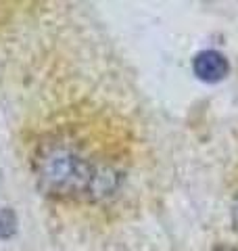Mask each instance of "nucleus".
<instances>
[{
  "label": "nucleus",
  "mask_w": 238,
  "mask_h": 251,
  "mask_svg": "<svg viewBox=\"0 0 238 251\" xmlns=\"http://www.w3.org/2000/svg\"><path fill=\"white\" fill-rule=\"evenodd\" d=\"M40 186L50 195L75 197L84 193H105L113 188V174L98 172L88 159L69 149H50L38 159Z\"/></svg>",
  "instance_id": "1"
},
{
  "label": "nucleus",
  "mask_w": 238,
  "mask_h": 251,
  "mask_svg": "<svg viewBox=\"0 0 238 251\" xmlns=\"http://www.w3.org/2000/svg\"><path fill=\"white\" fill-rule=\"evenodd\" d=\"M192 69L194 75L198 80L207 82V84H215L221 82L230 72L228 59L217 50H201L194 54L192 59Z\"/></svg>",
  "instance_id": "2"
},
{
  "label": "nucleus",
  "mask_w": 238,
  "mask_h": 251,
  "mask_svg": "<svg viewBox=\"0 0 238 251\" xmlns=\"http://www.w3.org/2000/svg\"><path fill=\"white\" fill-rule=\"evenodd\" d=\"M15 232V216L11 209H2L0 211V234L2 237H9Z\"/></svg>",
  "instance_id": "3"
},
{
  "label": "nucleus",
  "mask_w": 238,
  "mask_h": 251,
  "mask_svg": "<svg viewBox=\"0 0 238 251\" xmlns=\"http://www.w3.org/2000/svg\"><path fill=\"white\" fill-rule=\"evenodd\" d=\"M232 222H234V226H236V230H238V197H236V201H234V205H232Z\"/></svg>",
  "instance_id": "4"
},
{
  "label": "nucleus",
  "mask_w": 238,
  "mask_h": 251,
  "mask_svg": "<svg viewBox=\"0 0 238 251\" xmlns=\"http://www.w3.org/2000/svg\"><path fill=\"white\" fill-rule=\"evenodd\" d=\"M213 251H238L236 247H232V245H215V249Z\"/></svg>",
  "instance_id": "5"
}]
</instances>
